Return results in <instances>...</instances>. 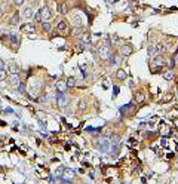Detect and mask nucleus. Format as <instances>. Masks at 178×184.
<instances>
[{
    "mask_svg": "<svg viewBox=\"0 0 178 184\" xmlns=\"http://www.w3.org/2000/svg\"><path fill=\"white\" fill-rule=\"evenodd\" d=\"M119 52H120L122 57H128V55H131V54L134 52V48H132L131 45H123V46H120Z\"/></svg>",
    "mask_w": 178,
    "mask_h": 184,
    "instance_id": "obj_6",
    "label": "nucleus"
},
{
    "mask_svg": "<svg viewBox=\"0 0 178 184\" xmlns=\"http://www.w3.org/2000/svg\"><path fill=\"white\" fill-rule=\"evenodd\" d=\"M110 141H111V144L114 146V147H119V141H120V137H119V135H111Z\"/></svg>",
    "mask_w": 178,
    "mask_h": 184,
    "instance_id": "obj_14",
    "label": "nucleus"
},
{
    "mask_svg": "<svg viewBox=\"0 0 178 184\" xmlns=\"http://www.w3.org/2000/svg\"><path fill=\"white\" fill-rule=\"evenodd\" d=\"M108 62H110V65H117L119 59H117L114 55H110V57H108Z\"/></svg>",
    "mask_w": 178,
    "mask_h": 184,
    "instance_id": "obj_18",
    "label": "nucleus"
},
{
    "mask_svg": "<svg viewBox=\"0 0 178 184\" xmlns=\"http://www.w3.org/2000/svg\"><path fill=\"white\" fill-rule=\"evenodd\" d=\"M22 30H24V31H27V33H34V31H36V28H34V25H33V24H27V25H24V27H22Z\"/></svg>",
    "mask_w": 178,
    "mask_h": 184,
    "instance_id": "obj_16",
    "label": "nucleus"
},
{
    "mask_svg": "<svg viewBox=\"0 0 178 184\" xmlns=\"http://www.w3.org/2000/svg\"><path fill=\"white\" fill-rule=\"evenodd\" d=\"M57 28H58V31H67L68 30V22L67 21H64V20H61L59 22H58V25H57Z\"/></svg>",
    "mask_w": 178,
    "mask_h": 184,
    "instance_id": "obj_9",
    "label": "nucleus"
},
{
    "mask_svg": "<svg viewBox=\"0 0 178 184\" xmlns=\"http://www.w3.org/2000/svg\"><path fill=\"white\" fill-rule=\"evenodd\" d=\"M67 89H68V86H67V82H66V80H59V82H57V91H58V92L66 94Z\"/></svg>",
    "mask_w": 178,
    "mask_h": 184,
    "instance_id": "obj_7",
    "label": "nucleus"
},
{
    "mask_svg": "<svg viewBox=\"0 0 178 184\" xmlns=\"http://www.w3.org/2000/svg\"><path fill=\"white\" fill-rule=\"evenodd\" d=\"M113 135V132L110 131V129H105V132H104V137H107V138H110Z\"/></svg>",
    "mask_w": 178,
    "mask_h": 184,
    "instance_id": "obj_28",
    "label": "nucleus"
},
{
    "mask_svg": "<svg viewBox=\"0 0 178 184\" xmlns=\"http://www.w3.org/2000/svg\"><path fill=\"white\" fill-rule=\"evenodd\" d=\"M2 15H3V8L0 6V18H2Z\"/></svg>",
    "mask_w": 178,
    "mask_h": 184,
    "instance_id": "obj_33",
    "label": "nucleus"
},
{
    "mask_svg": "<svg viewBox=\"0 0 178 184\" xmlns=\"http://www.w3.org/2000/svg\"><path fill=\"white\" fill-rule=\"evenodd\" d=\"M57 104H58V107H59V108H66V107H67V104H68L67 97L64 95L62 92H58V91H57Z\"/></svg>",
    "mask_w": 178,
    "mask_h": 184,
    "instance_id": "obj_5",
    "label": "nucleus"
},
{
    "mask_svg": "<svg viewBox=\"0 0 178 184\" xmlns=\"http://www.w3.org/2000/svg\"><path fill=\"white\" fill-rule=\"evenodd\" d=\"M122 184H123V183H122Z\"/></svg>",
    "mask_w": 178,
    "mask_h": 184,
    "instance_id": "obj_34",
    "label": "nucleus"
},
{
    "mask_svg": "<svg viewBox=\"0 0 178 184\" xmlns=\"http://www.w3.org/2000/svg\"><path fill=\"white\" fill-rule=\"evenodd\" d=\"M153 65H154V67H163V65H165V59H163V57L157 55V57L153 59Z\"/></svg>",
    "mask_w": 178,
    "mask_h": 184,
    "instance_id": "obj_10",
    "label": "nucleus"
},
{
    "mask_svg": "<svg viewBox=\"0 0 178 184\" xmlns=\"http://www.w3.org/2000/svg\"><path fill=\"white\" fill-rule=\"evenodd\" d=\"M116 76H117V79L123 80V79H126V71H125V70H117Z\"/></svg>",
    "mask_w": 178,
    "mask_h": 184,
    "instance_id": "obj_19",
    "label": "nucleus"
},
{
    "mask_svg": "<svg viewBox=\"0 0 178 184\" xmlns=\"http://www.w3.org/2000/svg\"><path fill=\"white\" fill-rule=\"evenodd\" d=\"M24 16H25L27 20L33 18V16H34V10H33V8H25V10H24Z\"/></svg>",
    "mask_w": 178,
    "mask_h": 184,
    "instance_id": "obj_13",
    "label": "nucleus"
},
{
    "mask_svg": "<svg viewBox=\"0 0 178 184\" xmlns=\"http://www.w3.org/2000/svg\"><path fill=\"white\" fill-rule=\"evenodd\" d=\"M157 55H159V52H157L156 46H150V48H149V58H150V59H154Z\"/></svg>",
    "mask_w": 178,
    "mask_h": 184,
    "instance_id": "obj_11",
    "label": "nucleus"
},
{
    "mask_svg": "<svg viewBox=\"0 0 178 184\" xmlns=\"http://www.w3.org/2000/svg\"><path fill=\"white\" fill-rule=\"evenodd\" d=\"M96 54H98L100 59H108V57L111 55V51H110V45H100L96 48Z\"/></svg>",
    "mask_w": 178,
    "mask_h": 184,
    "instance_id": "obj_2",
    "label": "nucleus"
},
{
    "mask_svg": "<svg viewBox=\"0 0 178 184\" xmlns=\"http://www.w3.org/2000/svg\"><path fill=\"white\" fill-rule=\"evenodd\" d=\"M163 77H165L166 80H172V77H174V73H172V70H169V71H166V73L163 74Z\"/></svg>",
    "mask_w": 178,
    "mask_h": 184,
    "instance_id": "obj_23",
    "label": "nucleus"
},
{
    "mask_svg": "<svg viewBox=\"0 0 178 184\" xmlns=\"http://www.w3.org/2000/svg\"><path fill=\"white\" fill-rule=\"evenodd\" d=\"M24 2H25V0H13V3L17 5V6H21V5H24Z\"/></svg>",
    "mask_w": 178,
    "mask_h": 184,
    "instance_id": "obj_29",
    "label": "nucleus"
},
{
    "mask_svg": "<svg viewBox=\"0 0 178 184\" xmlns=\"http://www.w3.org/2000/svg\"><path fill=\"white\" fill-rule=\"evenodd\" d=\"M58 12L62 13V15L68 13V6H67L66 3H59V5H58Z\"/></svg>",
    "mask_w": 178,
    "mask_h": 184,
    "instance_id": "obj_12",
    "label": "nucleus"
},
{
    "mask_svg": "<svg viewBox=\"0 0 178 184\" xmlns=\"http://www.w3.org/2000/svg\"><path fill=\"white\" fill-rule=\"evenodd\" d=\"M80 42H82V43H91V36H88V34H80Z\"/></svg>",
    "mask_w": 178,
    "mask_h": 184,
    "instance_id": "obj_17",
    "label": "nucleus"
},
{
    "mask_svg": "<svg viewBox=\"0 0 178 184\" xmlns=\"http://www.w3.org/2000/svg\"><path fill=\"white\" fill-rule=\"evenodd\" d=\"M156 49H157L159 55H162V54L165 52V46H163V45H157V46H156Z\"/></svg>",
    "mask_w": 178,
    "mask_h": 184,
    "instance_id": "obj_24",
    "label": "nucleus"
},
{
    "mask_svg": "<svg viewBox=\"0 0 178 184\" xmlns=\"http://www.w3.org/2000/svg\"><path fill=\"white\" fill-rule=\"evenodd\" d=\"M36 20L40 22V21H43V20H49L51 16H52V13L49 12V8H46V6H43V8H40L37 12H36Z\"/></svg>",
    "mask_w": 178,
    "mask_h": 184,
    "instance_id": "obj_3",
    "label": "nucleus"
},
{
    "mask_svg": "<svg viewBox=\"0 0 178 184\" xmlns=\"http://www.w3.org/2000/svg\"><path fill=\"white\" fill-rule=\"evenodd\" d=\"M42 27H43V30H45V31H47V33H49V31L52 30V25H51V22H47V21H45V22L42 24Z\"/></svg>",
    "mask_w": 178,
    "mask_h": 184,
    "instance_id": "obj_20",
    "label": "nucleus"
},
{
    "mask_svg": "<svg viewBox=\"0 0 178 184\" xmlns=\"http://www.w3.org/2000/svg\"><path fill=\"white\" fill-rule=\"evenodd\" d=\"M61 180H62V184H68L74 180V171L73 169H68L66 168L62 171V175H61Z\"/></svg>",
    "mask_w": 178,
    "mask_h": 184,
    "instance_id": "obj_4",
    "label": "nucleus"
},
{
    "mask_svg": "<svg viewBox=\"0 0 178 184\" xmlns=\"http://www.w3.org/2000/svg\"><path fill=\"white\" fill-rule=\"evenodd\" d=\"M67 86H68V88L76 86V79H74V77H68V79H67Z\"/></svg>",
    "mask_w": 178,
    "mask_h": 184,
    "instance_id": "obj_21",
    "label": "nucleus"
},
{
    "mask_svg": "<svg viewBox=\"0 0 178 184\" xmlns=\"http://www.w3.org/2000/svg\"><path fill=\"white\" fill-rule=\"evenodd\" d=\"M95 146H96V148H98L100 152L105 153V152H108L110 147H111V141H110V138H107V137H101V138L96 140Z\"/></svg>",
    "mask_w": 178,
    "mask_h": 184,
    "instance_id": "obj_1",
    "label": "nucleus"
},
{
    "mask_svg": "<svg viewBox=\"0 0 178 184\" xmlns=\"http://www.w3.org/2000/svg\"><path fill=\"white\" fill-rule=\"evenodd\" d=\"M135 101L137 103H142L144 101V95L142 94H138V97H135Z\"/></svg>",
    "mask_w": 178,
    "mask_h": 184,
    "instance_id": "obj_25",
    "label": "nucleus"
},
{
    "mask_svg": "<svg viewBox=\"0 0 178 184\" xmlns=\"http://www.w3.org/2000/svg\"><path fill=\"white\" fill-rule=\"evenodd\" d=\"M79 106H80V110H85V107H86V101H82Z\"/></svg>",
    "mask_w": 178,
    "mask_h": 184,
    "instance_id": "obj_32",
    "label": "nucleus"
},
{
    "mask_svg": "<svg viewBox=\"0 0 178 184\" xmlns=\"http://www.w3.org/2000/svg\"><path fill=\"white\" fill-rule=\"evenodd\" d=\"M6 69V65H5V61L3 59H0V70H5Z\"/></svg>",
    "mask_w": 178,
    "mask_h": 184,
    "instance_id": "obj_30",
    "label": "nucleus"
},
{
    "mask_svg": "<svg viewBox=\"0 0 178 184\" xmlns=\"http://www.w3.org/2000/svg\"><path fill=\"white\" fill-rule=\"evenodd\" d=\"M9 70H10V73H13V74H17V73L20 71V69H18V65H17V64H10Z\"/></svg>",
    "mask_w": 178,
    "mask_h": 184,
    "instance_id": "obj_22",
    "label": "nucleus"
},
{
    "mask_svg": "<svg viewBox=\"0 0 178 184\" xmlns=\"http://www.w3.org/2000/svg\"><path fill=\"white\" fill-rule=\"evenodd\" d=\"M18 21H20V15H18V12L17 13H13V16H12V18H10V25H17L18 24Z\"/></svg>",
    "mask_w": 178,
    "mask_h": 184,
    "instance_id": "obj_15",
    "label": "nucleus"
},
{
    "mask_svg": "<svg viewBox=\"0 0 178 184\" xmlns=\"http://www.w3.org/2000/svg\"><path fill=\"white\" fill-rule=\"evenodd\" d=\"M40 101H43V103H45V101H47V95H46V94H43V95L40 97Z\"/></svg>",
    "mask_w": 178,
    "mask_h": 184,
    "instance_id": "obj_31",
    "label": "nucleus"
},
{
    "mask_svg": "<svg viewBox=\"0 0 178 184\" xmlns=\"http://www.w3.org/2000/svg\"><path fill=\"white\" fill-rule=\"evenodd\" d=\"M168 67H169V69L172 70V69H174V67H175V59H172V58H171V59L168 61Z\"/></svg>",
    "mask_w": 178,
    "mask_h": 184,
    "instance_id": "obj_26",
    "label": "nucleus"
},
{
    "mask_svg": "<svg viewBox=\"0 0 178 184\" xmlns=\"http://www.w3.org/2000/svg\"><path fill=\"white\" fill-rule=\"evenodd\" d=\"M6 76H8V73H6L5 70H0V80H3V79H6Z\"/></svg>",
    "mask_w": 178,
    "mask_h": 184,
    "instance_id": "obj_27",
    "label": "nucleus"
},
{
    "mask_svg": "<svg viewBox=\"0 0 178 184\" xmlns=\"http://www.w3.org/2000/svg\"><path fill=\"white\" fill-rule=\"evenodd\" d=\"M9 82H10V85L12 86H18L20 85V77H18V73L17 74H13V73H10V76H9Z\"/></svg>",
    "mask_w": 178,
    "mask_h": 184,
    "instance_id": "obj_8",
    "label": "nucleus"
}]
</instances>
